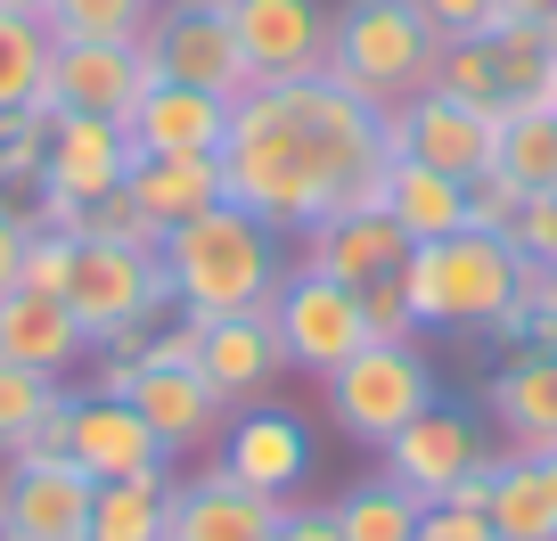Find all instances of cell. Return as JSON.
<instances>
[{
    "mask_svg": "<svg viewBox=\"0 0 557 541\" xmlns=\"http://www.w3.org/2000/svg\"><path fill=\"white\" fill-rule=\"evenodd\" d=\"M361 312H369V336H385V345L426 336V329H418V312H410V296H401V271H394V280H369V287H361Z\"/></svg>",
    "mask_w": 557,
    "mask_h": 541,
    "instance_id": "cell-36",
    "label": "cell"
},
{
    "mask_svg": "<svg viewBox=\"0 0 557 541\" xmlns=\"http://www.w3.org/2000/svg\"><path fill=\"white\" fill-rule=\"evenodd\" d=\"M377 164H385V115L361 107L329 66L296 74V83H255L230 99L222 197L271 222L278 238H304Z\"/></svg>",
    "mask_w": 557,
    "mask_h": 541,
    "instance_id": "cell-1",
    "label": "cell"
},
{
    "mask_svg": "<svg viewBox=\"0 0 557 541\" xmlns=\"http://www.w3.org/2000/svg\"><path fill=\"white\" fill-rule=\"evenodd\" d=\"M66 402V385L41 378V369H17V361H0V459L25 452V443L50 427V410Z\"/></svg>",
    "mask_w": 557,
    "mask_h": 541,
    "instance_id": "cell-31",
    "label": "cell"
},
{
    "mask_svg": "<svg viewBox=\"0 0 557 541\" xmlns=\"http://www.w3.org/2000/svg\"><path fill=\"white\" fill-rule=\"evenodd\" d=\"M123 189L157 230H181L206 206H222V157H132Z\"/></svg>",
    "mask_w": 557,
    "mask_h": 541,
    "instance_id": "cell-24",
    "label": "cell"
},
{
    "mask_svg": "<svg viewBox=\"0 0 557 541\" xmlns=\"http://www.w3.org/2000/svg\"><path fill=\"white\" fill-rule=\"evenodd\" d=\"M287 541H345L329 508H287Z\"/></svg>",
    "mask_w": 557,
    "mask_h": 541,
    "instance_id": "cell-42",
    "label": "cell"
},
{
    "mask_svg": "<svg viewBox=\"0 0 557 541\" xmlns=\"http://www.w3.org/2000/svg\"><path fill=\"white\" fill-rule=\"evenodd\" d=\"M500 452H557V345H517L484 385Z\"/></svg>",
    "mask_w": 557,
    "mask_h": 541,
    "instance_id": "cell-20",
    "label": "cell"
},
{
    "mask_svg": "<svg viewBox=\"0 0 557 541\" xmlns=\"http://www.w3.org/2000/svg\"><path fill=\"white\" fill-rule=\"evenodd\" d=\"M90 476L66 452L0 459V533L9 541H90Z\"/></svg>",
    "mask_w": 557,
    "mask_h": 541,
    "instance_id": "cell-9",
    "label": "cell"
},
{
    "mask_svg": "<svg viewBox=\"0 0 557 541\" xmlns=\"http://www.w3.org/2000/svg\"><path fill=\"white\" fill-rule=\"evenodd\" d=\"M66 312L83 320L90 353L115 345L123 329H157L173 312L164 296V262L157 246H115V238H74V271H66Z\"/></svg>",
    "mask_w": 557,
    "mask_h": 541,
    "instance_id": "cell-6",
    "label": "cell"
},
{
    "mask_svg": "<svg viewBox=\"0 0 557 541\" xmlns=\"http://www.w3.org/2000/svg\"><path fill=\"white\" fill-rule=\"evenodd\" d=\"M418 17L435 25L443 41H459V34H484L492 25V0H418Z\"/></svg>",
    "mask_w": 557,
    "mask_h": 541,
    "instance_id": "cell-39",
    "label": "cell"
},
{
    "mask_svg": "<svg viewBox=\"0 0 557 541\" xmlns=\"http://www.w3.org/2000/svg\"><path fill=\"white\" fill-rule=\"evenodd\" d=\"M492 173H508L524 197L557 189V115H541V107H517V115H500V140H492Z\"/></svg>",
    "mask_w": 557,
    "mask_h": 541,
    "instance_id": "cell-28",
    "label": "cell"
},
{
    "mask_svg": "<svg viewBox=\"0 0 557 541\" xmlns=\"http://www.w3.org/2000/svg\"><path fill=\"white\" fill-rule=\"evenodd\" d=\"M418 541H500L484 508H426L418 517Z\"/></svg>",
    "mask_w": 557,
    "mask_h": 541,
    "instance_id": "cell-38",
    "label": "cell"
},
{
    "mask_svg": "<svg viewBox=\"0 0 557 541\" xmlns=\"http://www.w3.org/2000/svg\"><path fill=\"white\" fill-rule=\"evenodd\" d=\"M508 246H517L533 271H549V262H557V189H541V197H524V206H517Z\"/></svg>",
    "mask_w": 557,
    "mask_h": 541,
    "instance_id": "cell-34",
    "label": "cell"
},
{
    "mask_svg": "<svg viewBox=\"0 0 557 541\" xmlns=\"http://www.w3.org/2000/svg\"><path fill=\"white\" fill-rule=\"evenodd\" d=\"M385 213L401 222L410 246L451 238V230H468V181L435 173V164H418V157H385Z\"/></svg>",
    "mask_w": 557,
    "mask_h": 541,
    "instance_id": "cell-25",
    "label": "cell"
},
{
    "mask_svg": "<svg viewBox=\"0 0 557 541\" xmlns=\"http://www.w3.org/2000/svg\"><path fill=\"white\" fill-rule=\"evenodd\" d=\"M426 90H443V99H459V107L500 115V66H492V41H484V34L443 41V50H435V83H426Z\"/></svg>",
    "mask_w": 557,
    "mask_h": 541,
    "instance_id": "cell-33",
    "label": "cell"
},
{
    "mask_svg": "<svg viewBox=\"0 0 557 541\" xmlns=\"http://www.w3.org/2000/svg\"><path fill=\"white\" fill-rule=\"evenodd\" d=\"M213 468L238 476V484L262 492V501H296L304 476H312V435H304L296 410H278V402H246V410H230L222 459H213Z\"/></svg>",
    "mask_w": 557,
    "mask_h": 541,
    "instance_id": "cell-14",
    "label": "cell"
},
{
    "mask_svg": "<svg viewBox=\"0 0 557 541\" xmlns=\"http://www.w3.org/2000/svg\"><path fill=\"white\" fill-rule=\"evenodd\" d=\"M524 304H533V345H557V262L524 271Z\"/></svg>",
    "mask_w": 557,
    "mask_h": 541,
    "instance_id": "cell-40",
    "label": "cell"
},
{
    "mask_svg": "<svg viewBox=\"0 0 557 541\" xmlns=\"http://www.w3.org/2000/svg\"><path fill=\"white\" fill-rule=\"evenodd\" d=\"M25 238H34V230H25V213L0 197V296H9V287H17V271H25Z\"/></svg>",
    "mask_w": 557,
    "mask_h": 541,
    "instance_id": "cell-41",
    "label": "cell"
},
{
    "mask_svg": "<svg viewBox=\"0 0 557 541\" xmlns=\"http://www.w3.org/2000/svg\"><path fill=\"white\" fill-rule=\"evenodd\" d=\"M255 83H296L329 66V9L320 0H222Z\"/></svg>",
    "mask_w": 557,
    "mask_h": 541,
    "instance_id": "cell-15",
    "label": "cell"
},
{
    "mask_svg": "<svg viewBox=\"0 0 557 541\" xmlns=\"http://www.w3.org/2000/svg\"><path fill=\"white\" fill-rule=\"evenodd\" d=\"M271 336L278 353H287V369H304V378H329V369H345L352 353L369 345V312H361V287L345 280H320V271H287L271 296Z\"/></svg>",
    "mask_w": 557,
    "mask_h": 541,
    "instance_id": "cell-7",
    "label": "cell"
},
{
    "mask_svg": "<svg viewBox=\"0 0 557 541\" xmlns=\"http://www.w3.org/2000/svg\"><path fill=\"white\" fill-rule=\"evenodd\" d=\"M524 271H533V262H524L508 238H492V230H451V238L410 246V262H401V296H410L418 329L492 336L524 304Z\"/></svg>",
    "mask_w": 557,
    "mask_h": 541,
    "instance_id": "cell-3",
    "label": "cell"
},
{
    "mask_svg": "<svg viewBox=\"0 0 557 541\" xmlns=\"http://www.w3.org/2000/svg\"><path fill=\"white\" fill-rule=\"evenodd\" d=\"M157 83L139 41H50V74H41V115H132L139 90Z\"/></svg>",
    "mask_w": 557,
    "mask_h": 541,
    "instance_id": "cell-10",
    "label": "cell"
},
{
    "mask_svg": "<svg viewBox=\"0 0 557 541\" xmlns=\"http://www.w3.org/2000/svg\"><path fill=\"white\" fill-rule=\"evenodd\" d=\"M524 189L508 173H475L468 181V230H492V238H508V222H517Z\"/></svg>",
    "mask_w": 557,
    "mask_h": 541,
    "instance_id": "cell-37",
    "label": "cell"
},
{
    "mask_svg": "<svg viewBox=\"0 0 557 541\" xmlns=\"http://www.w3.org/2000/svg\"><path fill=\"white\" fill-rule=\"evenodd\" d=\"M164 517H173V468L115 476L90 492V541H164Z\"/></svg>",
    "mask_w": 557,
    "mask_h": 541,
    "instance_id": "cell-26",
    "label": "cell"
},
{
    "mask_svg": "<svg viewBox=\"0 0 557 541\" xmlns=\"http://www.w3.org/2000/svg\"><path fill=\"white\" fill-rule=\"evenodd\" d=\"M296 501H262L246 492L238 476L222 468H197V476H173V517H164V541H262Z\"/></svg>",
    "mask_w": 557,
    "mask_h": 541,
    "instance_id": "cell-19",
    "label": "cell"
},
{
    "mask_svg": "<svg viewBox=\"0 0 557 541\" xmlns=\"http://www.w3.org/2000/svg\"><path fill=\"white\" fill-rule=\"evenodd\" d=\"M0 361L41 369V378L66 385V378H74V361H90V336H83V320L66 312V296L9 287V296H0Z\"/></svg>",
    "mask_w": 557,
    "mask_h": 541,
    "instance_id": "cell-22",
    "label": "cell"
},
{
    "mask_svg": "<svg viewBox=\"0 0 557 541\" xmlns=\"http://www.w3.org/2000/svg\"><path fill=\"white\" fill-rule=\"evenodd\" d=\"M157 0H50V41H139Z\"/></svg>",
    "mask_w": 557,
    "mask_h": 541,
    "instance_id": "cell-32",
    "label": "cell"
},
{
    "mask_svg": "<svg viewBox=\"0 0 557 541\" xmlns=\"http://www.w3.org/2000/svg\"><path fill=\"white\" fill-rule=\"evenodd\" d=\"M262 541H287V517H278V525H271V533H262Z\"/></svg>",
    "mask_w": 557,
    "mask_h": 541,
    "instance_id": "cell-45",
    "label": "cell"
},
{
    "mask_svg": "<svg viewBox=\"0 0 557 541\" xmlns=\"http://www.w3.org/2000/svg\"><path fill=\"white\" fill-rule=\"evenodd\" d=\"M164 262V296L189 320H230V312H271L278 280H287V255H278V230L255 222L246 206H206L197 222L164 230L157 246Z\"/></svg>",
    "mask_w": 557,
    "mask_h": 541,
    "instance_id": "cell-2",
    "label": "cell"
},
{
    "mask_svg": "<svg viewBox=\"0 0 557 541\" xmlns=\"http://www.w3.org/2000/svg\"><path fill=\"white\" fill-rule=\"evenodd\" d=\"M139 50H148V74H157V83H189V90H213V99L255 90L246 50H238V34H230V17H222V0H157Z\"/></svg>",
    "mask_w": 557,
    "mask_h": 541,
    "instance_id": "cell-8",
    "label": "cell"
},
{
    "mask_svg": "<svg viewBox=\"0 0 557 541\" xmlns=\"http://www.w3.org/2000/svg\"><path fill=\"white\" fill-rule=\"evenodd\" d=\"M484 517L500 541H557V452H500Z\"/></svg>",
    "mask_w": 557,
    "mask_h": 541,
    "instance_id": "cell-23",
    "label": "cell"
},
{
    "mask_svg": "<svg viewBox=\"0 0 557 541\" xmlns=\"http://www.w3.org/2000/svg\"><path fill=\"white\" fill-rule=\"evenodd\" d=\"M66 459L90 476V484H115V476H148V468H173L164 459V443L148 435V419H139L123 394H66Z\"/></svg>",
    "mask_w": 557,
    "mask_h": 541,
    "instance_id": "cell-16",
    "label": "cell"
},
{
    "mask_svg": "<svg viewBox=\"0 0 557 541\" xmlns=\"http://www.w3.org/2000/svg\"><path fill=\"white\" fill-rule=\"evenodd\" d=\"M123 140H132V157H222L230 99L189 90V83H148L139 107L123 115Z\"/></svg>",
    "mask_w": 557,
    "mask_h": 541,
    "instance_id": "cell-18",
    "label": "cell"
},
{
    "mask_svg": "<svg viewBox=\"0 0 557 541\" xmlns=\"http://www.w3.org/2000/svg\"><path fill=\"white\" fill-rule=\"evenodd\" d=\"M0 541H9V533H0Z\"/></svg>",
    "mask_w": 557,
    "mask_h": 541,
    "instance_id": "cell-46",
    "label": "cell"
},
{
    "mask_svg": "<svg viewBox=\"0 0 557 541\" xmlns=\"http://www.w3.org/2000/svg\"><path fill=\"white\" fill-rule=\"evenodd\" d=\"M66 271H74V238H66V230H34V238H25L17 287H34V296H66Z\"/></svg>",
    "mask_w": 557,
    "mask_h": 541,
    "instance_id": "cell-35",
    "label": "cell"
},
{
    "mask_svg": "<svg viewBox=\"0 0 557 541\" xmlns=\"http://www.w3.org/2000/svg\"><path fill=\"white\" fill-rule=\"evenodd\" d=\"M197 369H206V385L230 402V410L262 402L278 385V369H287V353H278V336H271V312L197 320Z\"/></svg>",
    "mask_w": 557,
    "mask_h": 541,
    "instance_id": "cell-21",
    "label": "cell"
},
{
    "mask_svg": "<svg viewBox=\"0 0 557 541\" xmlns=\"http://www.w3.org/2000/svg\"><path fill=\"white\" fill-rule=\"evenodd\" d=\"M41 74H50V25L0 9V115L41 99Z\"/></svg>",
    "mask_w": 557,
    "mask_h": 541,
    "instance_id": "cell-30",
    "label": "cell"
},
{
    "mask_svg": "<svg viewBox=\"0 0 557 541\" xmlns=\"http://www.w3.org/2000/svg\"><path fill=\"white\" fill-rule=\"evenodd\" d=\"M492 140H500V115L459 107V99H443V90H418V99L385 107V157H418V164H435V173H451V181L492 173Z\"/></svg>",
    "mask_w": 557,
    "mask_h": 541,
    "instance_id": "cell-11",
    "label": "cell"
},
{
    "mask_svg": "<svg viewBox=\"0 0 557 541\" xmlns=\"http://www.w3.org/2000/svg\"><path fill=\"white\" fill-rule=\"evenodd\" d=\"M329 419L345 427L352 443H369V452H385V443L401 435V427L435 402V361H426V345H385V336H369L361 353H352L345 369H329Z\"/></svg>",
    "mask_w": 557,
    "mask_h": 541,
    "instance_id": "cell-5",
    "label": "cell"
},
{
    "mask_svg": "<svg viewBox=\"0 0 557 541\" xmlns=\"http://www.w3.org/2000/svg\"><path fill=\"white\" fill-rule=\"evenodd\" d=\"M401 262H410V238L385 206H336L304 230V271H320V280L369 287V280H394Z\"/></svg>",
    "mask_w": 557,
    "mask_h": 541,
    "instance_id": "cell-17",
    "label": "cell"
},
{
    "mask_svg": "<svg viewBox=\"0 0 557 541\" xmlns=\"http://www.w3.org/2000/svg\"><path fill=\"white\" fill-rule=\"evenodd\" d=\"M492 17H541V25H557V0H492Z\"/></svg>",
    "mask_w": 557,
    "mask_h": 541,
    "instance_id": "cell-43",
    "label": "cell"
},
{
    "mask_svg": "<svg viewBox=\"0 0 557 541\" xmlns=\"http://www.w3.org/2000/svg\"><path fill=\"white\" fill-rule=\"evenodd\" d=\"M435 50L443 34L418 17V0H345V9H329V74L377 115L435 83Z\"/></svg>",
    "mask_w": 557,
    "mask_h": 541,
    "instance_id": "cell-4",
    "label": "cell"
},
{
    "mask_svg": "<svg viewBox=\"0 0 557 541\" xmlns=\"http://www.w3.org/2000/svg\"><path fill=\"white\" fill-rule=\"evenodd\" d=\"M123 402L148 419V435L164 443V459L206 452V443H222V427H230V402L206 385V369H197V361H132Z\"/></svg>",
    "mask_w": 557,
    "mask_h": 541,
    "instance_id": "cell-13",
    "label": "cell"
},
{
    "mask_svg": "<svg viewBox=\"0 0 557 541\" xmlns=\"http://www.w3.org/2000/svg\"><path fill=\"white\" fill-rule=\"evenodd\" d=\"M0 9H17V17H50V0H0Z\"/></svg>",
    "mask_w": 557,
    "mask_h": 541,
    "instance_id": "cell-44",
    "label": "cell"
},
{
    "mask_svg": "<svg viewBox=\"0 0 557 541\" xmlns=\"http://www.w3.org/2000/svg\"><path fill=\"white\" fill-rule=\"evenodd\" d=\"M484 459H492V443H484V427H475V410H459V402H443V394L385 443V476H394L401 492H418L426 508L451 501V484L475 476Z\"/></svg>",
    "mask_w": 557,
    "mask_h": 541,
    "instance_id": "cell-12",
    "label": "cell"
},
{
    "mask_svg": "<svg viewBox=\"0 0 557 541\" xmlns=\"http://www.w3.org/2000/svg\"><path fill=\"white\" fill-rule=\"evenodd\" d=\"M41 164H50V115L41 107H9L0 115V197L17 213L41 197Z\"/></svg>",
    "mask_w": 557,
    "mask_h": 541,
    "instance_id": "cell-29",
    "label": "cell"
},
{
    "mask_svg": "<svg viewBox=\"0 0 557 541\" xmlns=\"http://www.w3.org/2000/svg\"><path fill=\"white\" fill-rule=\"evenodd\" d=\"M329 517H336V533H345V541H418L426 501L401 492L394 476H369V484H352L345 501H329Z\"/></svg>",
    "mask_w": 557,
    "mask_h": 541,
    "instance_id": "cell-27",
    "label": "cell"
}]
</instances>
